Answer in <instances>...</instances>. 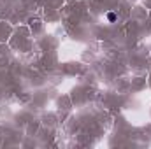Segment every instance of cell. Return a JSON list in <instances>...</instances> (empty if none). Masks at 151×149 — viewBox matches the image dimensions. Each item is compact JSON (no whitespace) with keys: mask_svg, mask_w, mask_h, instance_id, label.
I'll return each mask as SVG.
<instances>
[{"mask_svg":"<svg viewBox=\"0 0 151 149\" xmlns=\"http://www.w3.org/2000/svg\"><path fill=\"white\" fill-rule=\"evenodd\" d=\"M107 18H109V21H114V19H116V14H114V12H109Z\"/></svg>","mask_w":151,"mask_h":149,"instance_id":"1","label":"cell"}]
</instances>
